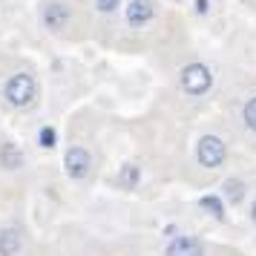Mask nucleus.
<instances>
[{"label": "nucleus", "instance_id": "15", "mask_svg": "<svg viewBox=\"0 0 256 256\" xmlns=\"http://www.w3.org/2000/svg\"><path fill=\"white\" fill-rule=\"evenodd\" d=\"M118 3L121 0H95V9L101 14H112V12H118Z\"/></svg>", "mask_w": 256, "mask_h": 256}, {"label": "nucleus", "instance_id": "10", "mask_svg": "<svg viewBox=\"0 0 256 256\" xmlns=\"http://www.w3.org/2000/svg\"><path fill=\"white\" fill-rule=\"evenodd\" d=\"M18 248H20V236H18V230H3L0 233V254L3 256H12Z\"/></svg>", "mask_w": 256, "mask_h": 256}, {"label": "nucleus", "instance_id": "13", "mask_svg": "<svg viewBox=\"0 0 256 256\" xmlns=\"http://www.w3.org/2000/svg\"><path fill=\"white\" fill-rule=\"evenodd\" d=\"M38 141H40V147H55V141H58L55 127H44L40 132H38Z\"/></svg>", "mask_w": 256, "mask_h": 256}, {"label": "nucleus", "instance_id": "6", "mask_svg": "<svg viewBox=\"0 0 256 256\" xmlns=\"http://www.w3.org/2000/svg\"><path fill=\"white\" fill-rule=\"evenodd\" d=\"M64 167H66V176H70V178L81 182V178L90 176L92 156H90V150H84V147H70L66 156H64Z\"/></svg>", "mask_w": 256, "mask_h": 256}, {"label": "nucleus", "instance_id": "11", "mask_svg": "<svg viewBox=\"0 0 256 256\" xmlns=\"http://www.w3.org/2000/svg\"><path fill=\"white\" fill-rule=\"evenodd\" d=\"M242 121H244V127L250 130V132H256V95H250V98L244 101V106H242Z\"/></svg>", "mask_w": 256, "mask_h": 256}, {"label": "nucleus", "instance_id": "7", "mask_svg": "<svg viewBox=\"0 0 256 256\" xmlns=\"http://www.w3.org/2000/svg\"><path fill=\"white\" fill-rule=\"evenodd\" d=\"M167 256H204V244L196 236H176L167 248Z\"/></svg>", "mask_w": 256, "mask_h": 256}, {"label": "nucleus", "instance_id": "16", "mask_svg": "<svg viewBox=\"0 0 256 256\" xmlns=\"http://www.w3.org/2000/svg\"><path fill=\"white\" fill-rule=\"evenodd\" d=\"M250 219L256 222V202H254V208H250Z\"/></svg>", "mask_w": 256, "mask_h": 256}, {"label": "nucleus", "instance_id": "14", "mask_svg": "<svg viewBox=\"0 0 256 256\" xmlns=\"http://www.w3.org/2000/svg\"><path fill=\"white\" fill-rule=\"evenodd\" d=\"M138 167H136V164H127V167H124V173H121V182H124V184L127 187H136V182H138Z\"/></svg>", "mask_w": 256, "mask_h": 256}, {"label": "nucleus", "instance_id": "3", "mask_svg": "<svg viewBox=\"0 0 256 256\" xmlns=\"http://www.w3.org/2000/svg\"><path fill=\"white\" fill-rule=\"evenodd\" d=\"M196 162L208 170H219L228 162V144L219 136H202L196 141Z\"/></svg>", "mask_w": 256, "mask_h": 256}, {"label": "nucleus", "instance_id": "9", "mask_svg": "<svg viewBox=\"0 0 256 256\" xmlns=\"http://www.w3.org/2000/svg\"><path fill=\"white\" fill-rule=\"evenodd\" d=\"M0 162L6 164V167H20L24 164V152L18 150L14 144H3L0 147Z\"/></svg>", "mask_w": 256, "mask_h": 256}, {"label": "nucleus", "instance_id": "5", "mask_svg": "<svg viewBox=\"0 0 256 256\" xmlns=\"http://www.w3.org/2000/svg\"><path fill=\"white\" fill-rule=\"evenodd\" d=\"M40 20L49 32H60L64 26H70L72 20V9L64 3V0H49L46 6L40 9Z\"/></svg>", "mask_w": 256, "mask_h": 256}, {"label": "nucleus", "instance_id": "2", "mask_svg": "<svg viewBox=\"0 0 256 256\" xmlns=\"http://www.w3.org/2000/svg\"><path fill=\"white\" fill-rule=\"evenodd\" d=\"M3 101L14 110H26L38 101V81L29 72H14L9 81L3 84Z\"/></svg>", "mask_w": 256, "mask_h": 256}, {"label": "nucleus", "instance_id": "12", "mask_svg": "<svg viewBox=\"0 0 256 256\" xmlns=\"http://www.w3.org/2000/svg\"><path fill=\"white\" fill-rule=\"evenodd\" d=\"M202 208L208 210V213H213L216 219H222V216H224V210H222L219 196H204V198H202Z\"/></svg>", "mask_w": 256, "mask_h": 256}, {"label": "nucleus", "instance_id": "4", "mask_svg": "<svg viewBox=\"0 0 256 256\" xmlns=\"http://www.w3.org/2000/svg\"><path fill=\"white\" fill-rule=\"evenodd\" d=\"M156 14H158L156 0H127V6H124V20H127V26H132V29L150 26L152 20H156Z\"/></svg>", "mask_w": 256, "mask_h": 256}, {"label": "nucleus", "instance_id": "1", "mask_svg": "<svg viewBox=\"0 0 256 256\" xmlns=\"http://www.w3.org/2000/svg\"><path fill=\"white\" fill-rule=\"evenodd\" d=\"M213 70H210L208 64H202V60H193V64H184L182 70H178V90L190 98H202V95H208L213 90Z\"/></svg>", "mask_w": 256, "mask_h": 256}, {"label": "nucleus", "instance_id": "8", "mask_svg": "<svg viewBox=\"0 0 256 256\" xmlns=\"http://www.w3.org/2000/svg\"><path fill=\"white\" fill-rule=\"evenodd\" d=\"M224 198L230 202V204H239L244 198V182L242 178H228L224 182Z\"/></svg>", "mask_w": 256, "mask_h": 256}]
</instances>
